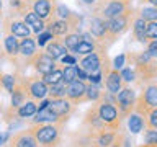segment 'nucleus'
<instances>
[{
  "label": "nucleus",
  "instance_id": "obj_4",
  "mask_svg": "<svg viewBox=\"0 0 157 147\" xmlns=\"http://www.w3.org/2000/svg\"><path fill=\"white\" fill-rule=\"evenodd\" d=\"M97 110H98V115H100L101 121L105 123L106 127H110V129H120L121 127L123 116H121L120 110L116 108L115 101L106 100L105 95H103V98L97 103Z\"/></svg>",
  "mask_w": 157,
  "mask_h": 147
},
{
  "label": "nucleus",
  "instance_id": "obj_6",
  "mask_svg": "<svg viewBox=\"0 0 157 147\" xmlns=\"http://www.w3.org/2000/svg\"><path fill=\"white\" fill-rule=\"evenodd\" d=\"M136 100H137V95L131 87L121 88V90L115 95V105H116L118 110H120L123 118H128L132 111H134Z\"/></svg>",
  "mask_w": 157,
  "mask_h": 147
},
{
  "label": "nucleus",
  "instance_id": "obj_19",
  "mask_svg": "<svg viewBox=\"0 0 157 147\" xmlns=\"http://www.w3.org/2000/svg\"><path fill=\"white\" fill-rule=\"evenodd\" d=\"M83 124L88 126V131H92V134H95V132H100V131H103V129H106L105 123L101 121L100 115H98L97 105H93L90 110L87 111L85 119H83Z\"/></svg>",
  "mask_w": 157,
  "mask_h": 147
},
{
  "label": "nucleus",
  "instance_id": "obj_36",
  "mask_svg": "<svg viewBox=\"0 0 157 147\" xmlns=\"http://www.w3.org/2000/svg\"><path fill=\"white\" fill-rule=\"evenodd\" d=\"M144 119H146V127H152V129H157V108L151 110V111L144 116Z\"/></svg>",
  "mask_w": 157,
  "mask_h": 147
},
{
  "label": "nucleus",
  "instance_id": "obj_10",
  "mask_svg": "<svg viewBox=\"0 0 157 147\" xmlns=\"http://www.w3.org/2000/svg\"><path fill=\"white\" fill-rule=\"evenodd\" d=\"M3 31L17 38H28L31 34V28L25 23V20L17 18V15H8L3 20Z\"/></svg>",
  "mask_w": 157,
  "mask_h": 147
},
{
  "label": "nucleus",
  "instance_id": "obj_35",
  "mask_svg": "<svg viewBox=\"0 0 157 147\" xmlns=\"http://www.w3.org/2000/svg\"><path fill=\"white\" fill-rule=\"evenodd\" d=\"M144 145L157 147V129H152V127L144 129Z\"/></svg>",
  "mask_w": 157,
  "mask_h": 147
},
{
  "label": "nucleus",
  "instance_id": "obj_7",
  "mask_svg": "<svg viewBox=\"0 0 157 147\" xmlns=\"http://www.w3.org/2000/svg\"><path fill=\"white\" fill-rule=\"evenodd\" d=\"M21 80V83L25 85V88H26L28 92V96L31 98V100H44V98H48V93H49V87L48 83L43 80V77L39 78L36 75H31V77H23L20 78Z\"/></svg>",
  "mask_w": 157,
  "mask_h": 147
},
{
  "label": "nucleus",
  "instance_id": "obj_2",
  "mask_svg": "<svg viewBox=\"0 0 157 147\" xmlns=\"http://www.w3.org/2000/svg\"><path fill=\"white\" fill-rule=\"evenodd\" d=\"M131 0H97L93 5V15L103 20H110L131 10Z\"/></svg>",
  "mask_w": 157,
  "mask_h": 147
},
{
  "label": "nucleus",
  "instance_id": "obj_24",
  "mask_svg": "<svg viewBox=\"0 0 157 147\" xmlns=\"http://www.w3.org/2000/svg\"><path fill=\"white\" fill-rule=\"evenodd\" d=\"M41 123H56V124H59V118L49 108V105L46 108H39L38 113L31 118V124H41Z\"/></svg>",
  "mask_w": 157,
  "mask_h": 147
},
{
  "label": "nucleus",
  "instance_id": "obj_32",
  "mask_svg": "<svg viewBox=\"0 0 157 147\" xmlns=\"http://www.w3.org/2000/svg\"><path fill=\"white\" fill-rule=\"evenodd\" d=\"M66 92H67V83L61 82V83H56V85L49 87L48 96L49 98H66Z\"/></svg>",
  "mask_w": 157,
  "mask_h": 147
},
{
  "label": "nucleus",
  "instance_id": "obj_33",
  "mask_svg": "<svg viewBox=\"0 0 157 147\" xmlns=\"http://www.w3.org/2000/svg\"><path fill=\"white\" fill-rule=\"evenodd\" d=\"M62 74H64V82L66 83H71L74 80H78V66H66L62 69Z\"/></svg>",
  "mask_w": 157,
  "mask_h": 147
},
{
  "label": "nucleus",
  "instance_id": "obj_3",
  "mask_svg": "<svg viewBox=\"0 0 157 147\" xmlns=\"http://www.w3.org/2000/svg\"><path fill=\"white\" fill-rule=\"evenodd\" d=\"M136 13H134V8L128 10L126 13L120 15V17H115V18H110L106 20V29H108V38H110V43L113 44L120 36H123L129 26L132 24V20H134Z\"/></svg>",
  "mask_w": 157,
  "mask_h": 147
},
{
  "label": "nucleus",
  "instance_id": "obj_47",
  "mask_svg": "<svg viewBox=\"0 0 157 147\" xmlns=\"http://www.w3.org/2000/svg\"><path fill=\"white\" fill-rule=\"evenodd\" d=\"M0 52H2V51H0ZM0 59H2V54H0Z\"/></svg>",
  "mask_w": 157,
  "mask_h": 147
},
{
  "label": "nucleus",
  "instance_id": "obj_23",
  "mask_svg": "<svg viewBox=\"0 0 157 147\" xmlns=\"http://www.w3.org/2000/svg\"><path fill=\"white\" fill-rule=\"evenodd\" d=\"M131 29H132V36H134V39H137L139 43H149V41H147V36H146L147 21L144 18H141L139 15H136L134 20H132Z\"/></svg>",
  "mask_w": 157,
  "mask_h": 147
},
{
  "label": "nucleus",
  "instance_id": "obj_8",
  "mask_svg": "<svg viewBox=\"0 0 157 147\" xmlns=\"http://www.w3.org/2000/svg\"><path fill=\"white\" fill-rule=\"evenodd\" d=\"M106 59H108L106 51H97V52L87 54V56H82L80 59H78L77 66L80 67V69H83V70H85L88 75H90V74L101 72L103 64H105Z\"/></svg>",
  "mask_w": 157,
  "mask_h": 147
},
{
  "label": "nucleus",
  "instance_id": "obj_1",
  "mask_svg": "<svg viewBox=\"0 0 157 147\" xmlns=\"http://www.w3.org/2000/svg\"><path fill=\"white\" fill-rule=\"evenodd\" d=\"M61 129L62 126L56 123H41V124H33L29 127L39 147H56L61 139Z\"/></svg>",
  "mask_w": 157,
  "mask_h": 147
},
{
  "label": "nucleus",
  "instance_id": "obj_42",
  "mask_svg": "<svg viewBox=\"0 0 157 147\" xmlns=\"http://www.w3.org/2000/svg\"><path fill=\"white\" fill-rule=\"evenodd\" d=\"M147 52H149L152 57L157 59V39H152V41L147 43Z\"/></svg>",
  "mask_w": 157,
  "mask_h": 147
},
{
  "label": "nucleus",
  "instance_id": "obj_31",
  "mask_svg": "<svg viewBox=\"0 0 157 147\" xmlns=\"http://www.w3.org/2000/svg\"><path fill=\"white\" fill-rule=\"evenodd\" d=\"M139 15L141 18H144L147 23L149 21H157V7L154 5H144L141 10H139Z\"/></svg>",
  "mask_w": 157,
  "mask_h": 147
},
{
  "label": "nucleus",
  "instance_id": "obj_43",
  "mask_svg": "<svg viewBox=\"0 0 157 147\" xmlns=\"http://www.w3.org/2000/svg\"><path fill=\"white\" fill-rule=\"evenodd\" d=\"M82 3H85V5H90V7H93V5L97 3V0H80Z\"/></svg>",
  "mask_w": 157,
  "mask_h": 147
},
{
  "label": "nucleus",
  "instance_id": "obj_38",
  "mask_svg": "<svg viewBox=\"0 0 157 147\" xmlns=\"http://www.w3.org/2000/svg\"><path fill=\"white\" fill-rule=\"evenodd\" d=\"M51 39H54V36H52V33L51 31H43V33H39L38 34V38H36V43H38V46L39 47H44L46 44L51 41Z\"/></svg>",
  "mask_w": 157,
  "mask_h": 147
},
{
  "label": "nucleus",
  "instance_id": "obj_27",
  "mask_svg": "<svg viewBox=\"0 0 157 147\" xmlns=\"http://www.w3.org/2000/svg\"><path fill=\"white\" fill-rule=\"evenodd\" d=\"M3 47L7 56H10L12 59H15L17 56H20V39L13 34H7L3 39Z\"/></svg>",
  "mask_w": 157,
  "mask_h": 147
},
{
  "label": "nucleus",
  "instance_id": "obj_22",
  "mask_svg": "<svg viewBox=\"0 0 157 147\" xmlns=\"http://www.w3.org/2000/svg\"><path fill=\"white\" fill-rule=\"evenodd\" d=\"M36 46H38V43L34 41L31 36L21 38V41H20V56L26 61V64L38 54L36 52Z\"/></svg>",
  "mask_w": 157,
  "mask_h": 147
},
{
  "label": "nucleus",
  "instance_id": "obj_37",
  "mask_svg": "<svg viewBox=\"0 0 157 147\" xmlns=\"http://www.w3.org/2000/svg\"><path fill=\"white\" fill-rule=\"evenodd\" d=\"M121 77H123V80H124V83H131V82H134L136 80V70L134 69H131V67H123L121 69Z\"/></svg>",
  "mask_w": 157,
  "mask_h": 147
},
{
  "label": "nucleus",
  "instance_id": "obj_34",
  "mask_svg": "<svg viewBox=\"0 0 157 147\" xmlns=\"http://www.w3.org/2000/svg\"><path fill=\"white\" fill-rule=\"evenodd\" d=\"M0 83H2V87L5 88V90L12 93L15 85L18 83V80H17L15 75H10V74H0Z\"/></svg>",
  "mask_w": 157,
  "mask_h": 147
},
{
  "label": "nucleus",
  "instance_id": "obj_18",
  "mask_svg": "<svg viewBox=\"0 0 157 147\" xmlns=\"http://www.w3.org/2000/svg\"><path fill=\"white\" fill-rule=\"evenodd\" d=\"M8 147H39L36 137L33 136V132L29 131V127L26 131H20L17 134H13L12 141L8 142Z\"/></svg>",
  "mask_w": 157,
  "mask_h": 147
},
{
  "label": "nucleus",
  "instance_id": "obj_20",
  "mask_svg": "<svg viewBox=\"0 0 157 147\" xmlns=\"http://www.w3.org/2000/svg\"><path fill=\"white\" fill-rule=\"evenodd\" d=\"M44 51H46L52 59H56V61H61V59L66 56V54L71 52V51L66 47V44L62 43V39H51V41H49L46 46H44Z\"/></svg>",
  "mask_w": 157,
  "mask_h": 147
},
{
  "label": "nucleus",
  "instance_id": "obj_12",
  "mask_svg": "<svg viewBox=\"0 0 157 147\" xmlns=\"http://www.w3.org/2000/svg\"><path fill=\"white\" fill-rule=\"evenodd\" d=\"M103 83H105V90L108 95H116L121 88L126 87V83L121 77V72L113 67L103 72Z\"/></svg>",
  "mask_w": 157,
  "mask_h": 147
},
{
  "label": "nucleus",
  "instance_id": "obj_28",
  "mask_svg": "<svg viewBox=\"0 0 157 147\" xmlns=\"http://www.w3.org/2000/svg\"><path fill=\"white\" fill-rule=\"evenodd\" d=\"M105 95V92L100 88L97 83H87V93H85V101L90 103H98Z\"/></svg>",
  "mask_w": 157,
  "mask_h": 147
},
{
  "label": "nucleus",
  "instance_id": "obj_40",
  "mask_svg": "<svg viewBox=\"0 0 157 147\" xmlns=\"http://www.w3.org/2000/svg\"><path fill=\"white\" fill-rule=\"evenodd\" d=\"M113 69H118V70H121L123 67L126 66V54H120L118 57H115L113 59Z\"/></svg>",
  "mask_w": 157,
  "mask_h": 147
},
{
  "label": "nucleus",
  "instance_id": "obj_9",
  "mask_svg": "<svg viewBox=\"0 0 157 147\" xmlns=\"http://www.w3.org/2000/svg\"><path fill=\"white\" fill-rule=\"evenodd\" d=\"M49 108L59 118V124L64 126L69 121V118L72 116L74 110H75V105L72 101H69L67 98H49Z\"/></svg>",
  "mask_w": 157,
  "mask_h": 147
},
{
  "label": "nucleus",
  "instance_id": "obj_11",
  "mask_svg": "<svg viewBox=\"0 0 157 147\" xmlns=\"http://www.w3.org/2000/svg\"><path fill=\"white\" fill-rule=\"evenodd\" d=\"M88 31L93 38L97 39L101 46L105 47H110L111 43H110V38H108V29H106V20H103L100 17H93L90 18V24H88Z\"/></svg>",
  "mask_w": 157,
  "mask_h": 147
},
{
  "label": "nucleus",
  "instance_id": "obj_21",
  "mask_svg": "<svg viewBox=\"0 0 157 147\" xmlns=\"http://www.w3.org/2000/svg\"><path fill=\"white\" fill-rule=\"evenodd\" d=\"M23 20H25V23L31 28V31L36 33V34L46 31V28H48V21H44L43 18H39L38 15L33 12V10H29V12L25 13L23 15Z\"/></svg>",
  "mask_w": 157,
  "mask_h": 147
},
{
  "label": "nucleus",
  "instance_id": "obj_30",
  "mask_svg": "<svg viewBox=\"0 0 157 147\" xmlns=\"http://www.w3.org/2000/svg\"><path fill=\"white\" fill-rule=\"evenodd\" d=\"M80 33H77V31H72V33H69L66 34V36L62 38V43L66 44V47L69 49L71 52H74V49H75L78 46V43H80Z\"/></svg>",
  "mask_w": 157,
  "mask_h": 147
},
{
  "label": "nucleus",
  "instance_id": "obj_17",
  "mask_svg": "<svg viewBox=\"0 0 157 147\" xmlns=\"http://www.w3.org/2000/svg\"><path fill=\"white\" fill-rule=\"evenodd\" d=\"M48 31L52 33L54 38H64L66 34L74 31V26L71 24V21L67 20H61V18H51L48 21Z\"/></svg>",
  "mask_w": 157,
  "mask_h": 147
},
{
  "label": "nucleus",
  "instance_id": "obj_26",
  "mask_svg": "<svg viewBox=\"0 0 157 147\" xmlns=\"http://www.w3.org/2000/svg\"><path fill=\"white\" fill-rule=\"evenodd\" d=\"M28 100H31V98L28 96V92H26V88H25V85L21 83V80H18V83L15 85L13 92H12V105L10 106L17 108V106L23 105V103L28 101Z\"/></svg>",
  "mask_w": 157,
  "mask_h": 147
},
{
  "label": "nucleus",
  "instance_id": "obj_13",
  "mask_svg": "<svg viewBox=\"0 0 157 147\" xmlns=\"http://www.w3.org/2000/svg\"><path fill=\"white\" fill-rule=\"evenodd\" d=\"M28 64H29V66H33V69H34V70H36L41 77L46 75V74H49V72H52L54 69H57L56 59H52L46 51H44V52H38Z\"/></svg>",
  "mask_w": 157,
  "mask_h": 147
},
{
  "label": "nucleus",
  "instance_id": "obj_15",
  "mask_svg": "<svg viewBox=\"0 0 157 147\" xmlns=\"http://www.w3.org/2000/svg\"><path fill=\"white\" fill-rule=\"evenodd\" d=\"M85 93H87V82H83V80H74L71 83H67L66 98H67L69 101H72L75 106L85 101Z\"/></svg>",
  "mask_w": 157,
  "mask_h": 147
},
{
  "label": "nucleus",
  "instance_id": "obj_44",
  "mask_svg": "<svg viewBox=\"0 0 157 147\" xmlns=\"http://www.w3.org/2000/svg\"><path fill=\"white\" fill-rule=\"evenodd\" d=\"M142 3H147V5H154V7H157V0H141Z\"/></svg>",
  "mask_w": 157,
  "mask_h": 147
},
{
  "label": "nucleus",
  "instance_id": "obj_41",
  "mask_svg": "<svg viewBox=\"0 0 157 147\" xmlns=\"http://www.w3.org/2000/svg\"><path fill=\"white\" fill-rule=\"evenodd\" d=\"M61 62L62 64H66V66H75V64L78 62V57L75 56V54H66V56H64L62 59H61Z\"/></svg>",
  "mask_w": 157,
  "mask_h": 147
},
{
  "label": "nucleus",
  "instance_id": "obj_14",
  "mask_svg": "<svg viewBox=\"0 0 157 147\" xmlns=\"http://www.w3.org/2000/svg\"><path fill=\"white\" fill-rule=\"evenodd\" d=\"M39 110V105L36 103V100H28V101H25L23 105H20L17 108H13V106H10L7 111L10 113H13V116H10L8 119H5V121H12L15 119V118H20V119H31V118L38 113Z\"/></svg>",
  "mask_w": 157,
  "mask_h": 147
},
{
  "label": "nucleus",
  "instance_id": "obj_25",
  "mask_svg": "<svg viewBox=\"0 0 157 147\" xmlns=\"http://www.w3.org/2000/svg\"><path fill=\"white\" fill-rule=\"evenodd\" d=\"M128 129H129L132 134H139L146 129V119L144 116L139 115V113L132 111L129 116H128Z\"/></svg>",
  "mask_w": 157,
  "mask_h": 147
},
{
  "label": "nucleus",
  "instance_id": "obj_45",
  "mask_svg": "<svg viewBox=\"0 0 157 147\" xmlns=\"http://www.w3.org/2000/svg\"><path fill=\"white\" fill-rule=\"evenodd\" d=\"M8 136H10V134H8V132H5V134H3V136H0V145H2V144H3V142H5V141H7V139H8Z\"/></svg>",
  "mask_w": 157,
  "mask_h": 147
},
{
  "label": "nucleus",
  "instance_id": "obj_16",
  "mask_svg": "<svg viewBox=\"0 0 157 147\" xmlns=\"http://www.w3.org/2000/svg\"><path fill=\"white\" fill-rule=\"evenodd\" d=\"M56 5L57 3L54 0H31V10L44 21H49L51 18H54Z\"/></svg>",
  "mask_w": 157,
  "mask_h": 147
},
{
  "label": "nucleus",
  "instance_id": "obj_5",
  "mask_svg": "<svg viewBox=\"0 0 157 147\" xmlns=\"http://www.w3.org/2000/svg\"><path fill=\"white\" fill-rule=\"evenodd\" d=\"M154 108H157V83L151 82L142 88V93L137 96L134 111L142 115V116H146Z\"/></svg>",
  "mask_w": 157,
  "mask_h": 147
},
{
  "label": "nucleus",
  "instance_id": "obj_46",
  "mask_svg": "<svg viewBox=\"0 0 157 147\" xmlns=\"http://www.w3.org/2000/svg\"><path fill=\"white\" fill-rule=\"evenodd\" d=\"M124 142V141H123ZM123 142H116V144H113V145H106V147H123ZM93 147H98V145H93Z\"/></svg>",
  "mask_w": 157,
  "mask_h": 147
},
{
  "label": "nucleus",
  "instance_id": "obj_29",
  "mask_svg": "<svg viewBox=\"0 0 157 147\" xmlns=\"http://www.w3.org/2000/svg\"><path fill=\"white\" fill-rule=\"evenodd\" d=\"M43 80L48 83V87L51 85H56V83H61L64 82V74H62V69H54L52 72L46 74V75H43Z\"/></svg>",
  "mask_w": 157,
  "mask_h": 147
},
{
  "label": "nucleus",
  "instance_id": "obj_39",
  "mask_svg": "<svg viewBox=\"0 0 157 147\" xmlns=\"http://www.w3.org/2000/svg\"><path fill=\"white\" fill-rule=\"evenodd\" d=\"M146 36H147V41L157 39V21H149V23H147Z\"/></svg>",
  "mask_w": 157,
  "mask_h": 147
}]
</instances>
